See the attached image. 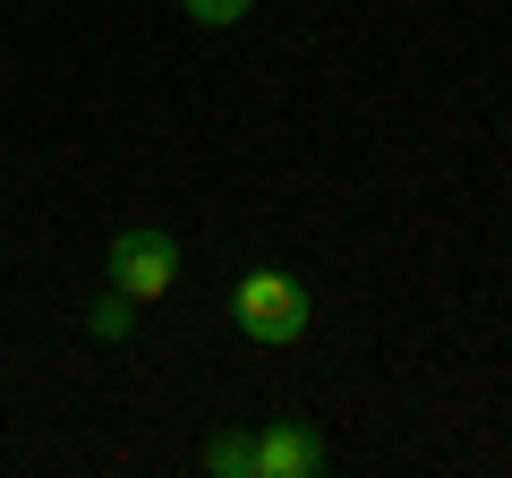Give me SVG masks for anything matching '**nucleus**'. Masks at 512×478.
I'll use <instances>...</instances> for the list:
<instances>
[{
	"mask_svg": "<svg viewBox=\"0 0 512 478\" xmlns=\"http://www.w3.org/2000/svg\"><path fill=\"white\" fill-rule=\"evenodd\" d=\"M103 282H111V291H128L137 308H146V299H163L171 282H180V239H171L163 222H128V231H111Z\"/></svg>",
	"mask_w": 512,
	"mask_h": 478,
	"instance_id": "obj_2",
	"label": "nucleus"
},
{
	"mask_svg": "<svg viewBox=\"0 0 512 478\" xmlns=\"http://www.w3.org/2000/svg\"><path fill=\"white\" fill-rule=\"evenodd\" d=\"M308 316H316L308 282L282 274V265H248V274L231 282V325L248 333L256 350H291L299 333H308Z\"/></svg>",
	"mask_w": 512,
	"mask_h": 478,
	"instance_id": "obj_1",
	"label": "nucleus"
},
{
	"mask_svg": "<svg viewBox=\"0 0 512 478\" xmlns=\"http://www.w3.org/2000/svg\"><path fill=\"white\" fill-rule=\"evenodd\" d=\"M86 333H94V342H128V333H137V299L103 282V291L86 299Z\"/></svg>",
	"mask_w": 512,
	"mask_h": 478,
	"instance_id": "obj_5",
	"label": "nucleus"
},
{
	"mask_svg": "<svg viewBox=\"0 0 512 478\" xmlns=\"http://www.w3.org/2000/svg\"><path fill=\"white\" fill-rule=\"evenodd\" d=\"M325 470V436L308 419H265L256 427V478H316Z\"/></svg>",
	"mask_w": 512,
	"mask_h": 478,
	"instance_id": "obj_3",
	"label": "nucleus"
},
{
	"mask_svg": "<svg viewBox=\"0 0 512 478\" xmlns=\"http://www.w3.org/2000/svg\"><path fill=\"white\" fill-rule=\"evenodd\" d=\"M197 461L214 478H256V427H214V436L197 444Z\"/></svg>",
	"mask_w": 512,
	"mask_h": 478,
	"instance_id": "obj_4",
	"label": "nucleus"
},
{
	"mask_svg": "<svg viewBox=\"0 0 512 478\" xmlns=\"http://www.w3.org/2000/svg\"><path fill=\"white\" fill-rule=\"evenodd\" d=\"M180 9H188L197 26H239V18L256 9V0H180Z\"/></svg>",
	"mask_w": 512,
	"mask_h": 478,
	"instance_id": "obj_6",
	"label": "nucleus"
}]
</instances>
